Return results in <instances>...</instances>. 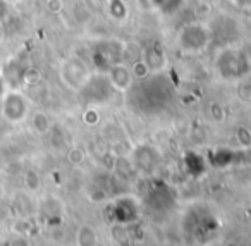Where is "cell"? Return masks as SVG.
<instances>
[{
  "mask_svg": "<svg viewBox=\"0 0 251 246\" xmlns=\"http://www.w3.org/2000/svg\"><path fill=\"white\" fill-rule=\"evenodd\" d=\"M230 2L243 11H251V0H230Z\"/></svg>",
  "mask_w": 251,
  "mask_h": 246,
  "instance_id": "obj_14",
  "label": "cell"
},
{
  "mask_svg": "<svg viewBox=\"0 0 251 246\" xmlns=\"http://www.w3.org/2000/svg\"><path fill=\"white\" fill-rule=\"evenodd\" d=\"M143 60L147 62V66H148V69H150L151 74L162 73L164 67H165V64H167L165 52L158 43H153V45L147 47V49L143 50Z\"/></svg>",
  "mask_w": 251,
  "mask_h": 246,
  "instance_id": "obj_6",
  "label": "cell"
},
{
  "mask_svg": "<svg viewBox=\"0 0 251 246\" xmlns=\"http://www.w3.org/2000/svg\"><path fill=\"white\" fill-rule=\"evenodd\" d=\"M217 73L227 81L241 80L248 73V57L241 50L226 47L215 59Z\"/></svg>",
  "mask_w": 251,
  "mask_h": 246,
  "instance_id": "obj_2",
  "label": "cell"
},
{
  "mask_svg": "<svg viewBox=\"0 0 251 246\" xmlns=\"http://www.w3.org/2000/svg\"><path fill=\"white\" fill-rule=\"evenodd\" d=\"M33 124H35V129L38 133H45V131H49V128H50L49 117H47L45 114H36Z\"/></svg>",
  "mask_w": 251,
  "mask_h": 246,
  "instance_id": "obj_11",
  "label": "cell"
},
{
  "mask_svg": "<svg viewBox=\"0 0 251 246\" xmlns=\"http://www.w3.org/2000/svg\"><path fill=\"white\" fill-rule=\"evenodd\" d=\"M184 4H186V0H151L153 11L164 16L176 14V12L181 11Z\"/></svg>",
  "mask_w": 251,
  "mask_h": 246,
  "instance_id": "obj_8",
  "label": "cell"
},
{
  "mask_svg": "<svg viewBox=\"0 0 251 246\" xmlns=\"http://www.w3.org/2000/svg\"><path fill=\"white\" fill-rule=\"evenodd\" d=\"M2 36H4V31H2V25H0V40H2Z\"/></svg>",
  "mask_w": 251,
  "mask_h": 246,
  "instance_id": "obj_17",
  "label": "cell"
},
{
  "mask_svg": "<svg viewBox=\"0 0 251 246\" xmlns=\"http://www.w3.org/2000/svg\"><path fill=\"white\" fill-rule=\"evenodd\" d=\"M248 73H251V59H248Z\"/></svg>",
  "mask_w": 251,
  "mask_h": 246,
  "instance_id": "obj_16",
  "label": "cell"
},
{
  "mask_svg": "<svg viewBox=\"0 0 251 246\" xmlns=\"http://www.w3.org/2000/svg\"><path fill=\"white\" fill-rule=\"evenodd\" d=\"M108 14L115 23H124L129 16V9L126 5L124 0H110L108 4Z\"/></svg>",
  "mask_w": 251,
  "mask_h": 246,
  "instance_id": "obj_9",
  "label": "cell"
},
{
  "mask_svg": "<svg viewBox=\"0 0 251 246\" xmlns=\"http://www.w3.org/2000/svg\"><path fill=\"white\" fill-rule=\"evenodd\" d=\"M60 76L62 81L73 90H81L90 80V71L84 60L79 57H71V59L64 60L62 67H60Z\"/></svg>",
  "mask_w": 251,
  "mask_h": 246,
  "instance_id": "obj_4",
  "label": "cell"
},
{
  "mask_svg": "<svg viewBox=\"0 0 251 246\" xmlns=\"http://www.w3.org/2000/svg\"><path fill=\"white\" fill-rule=\"evenodd\" d=\"M105 74H107L112 88L115 91H121V93H127L134 84V81H136L133 73H131V67L124 62H117L114 66H110V69Z\"/></svg>",
  "mask_w": 251,
  "mask_h": 246,
  "instance_id": "obj_5",
  "label": "cell"
},
{
  "mask_svg": "<svg viewBox=\"0 0 251 246\" xmlns=\"http://www.w3.org/2000/svg\"><path fill=\"white\" fill-rule=\"evenodd\" d=\"M131 73H133V76H134V80H145L147 76H150V69H148V66H147V62L143 60V57H141L140 60H136V62H133L131 64Z\"/></svg>",
  "mask_w": 251,
  "mask_h": 246,
  "instance_id": "obj_10",
  "label": "cell"
},
{
  "mask_svg": "<svg viewBox=\"0 0 251 246\" xmlns=\"http://www.w3.org/2000/svg\"><path fill=\"white\" fill-rule=\"evenodd\" d=\"M140 5L145 11H153V5H151V0H140Z\"/></svg>",
  "mask_w": 251,
  "mask_h": 246,
  "instance_id": "obj_15",
  "label": "cell"
},
{
  "mask_svg": "<svg viewBox=\"0 0 251 246\" xmlns=\"http://www.w3.org/2000/svg\"><path fill=\"white\" fill-rule=\"evenodd\" d=\"M47 11L50 14H59L64 11V0H47Z\"/></svg>",
  "mask_w": 251,
  "mask_h": 246,
  "instance_id": "obj_12",
  "label": "cell"
},
{
  "mask_svg": "<svg viewBox=\"0 0 251 246\" xmlns=\"http://www.w3.org/2000/svg\"><path fill=\"white\" fill-rule=\"evenodd\" d=\"M176 42L177 47L186 54H201L212 45L213 35L212 28L203 23H188V25L181 26L176 35Z\"/></svg>",
  "mask_w": 251,
  "mask_h": 246,
  "instance_id": "obj_1",
  "label": "cell"
},
{
  "mask_svg": "<svg viewBox=\"0 0 251 246\" xmlns=\"http://www.w3.org/2000/svg\"><path fill=\"white\" fill-rule=\"evenodd\" d=\"M23 78H25V81H26V83H29V84L36 83V81L40 80V71L38 69H33V67H29V69L25 71V76H23Z\"/></svg>",
  "mask_w": 251,
  "mask_h": 246,
  "instance_id": "obj_13",
  "label": "cell"
},
{
  "mask_svg": "<svg viewBox=\"0 0 251 246\" xmlns=\"http://www.w3.org/2000/svg\"><path fill=\"white\" fill-rule=\"evenodd\" d=\"M124 47L126 42L119 40H103L95 45L91 52V64L98 69V73H107L110 66L117 62H122L124 57Z\"/></svg>",
  "mask_w": 251,
  "mask_h": 246,
  "instance_id": "obj_3",
  "label": "cell"
},
{
  "mask_svg": "<svg viewBox=\"0 0 251 246\" xmlns=\"http://www.w3.org/2000/svg\"><path fill=\"white\" fill-rule=\"evenodd\" d=\"M26 100L19 93H11L4 102V112L11 121H21L28 110Z\"/></svg>",
  "mask_w": 251,
  "mask_h": 246,
  "instance_id": "obj_7",
  "label": "cell"
}]
</instances>
